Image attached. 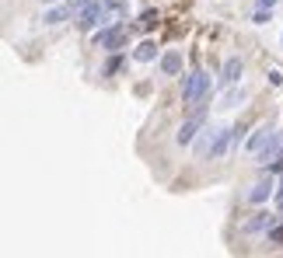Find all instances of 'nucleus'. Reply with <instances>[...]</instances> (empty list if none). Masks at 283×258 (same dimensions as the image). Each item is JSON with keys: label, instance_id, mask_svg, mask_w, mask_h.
<instances>
[{"label": "nucleus", "instance_id": "obj_7", "mask_svg": "<svg viewBox=\"0 0 283 258\" xmlns=\"http://www.w3.org/2000/svg\"><path fill=\"white\" fill-rule=\"evenodd\" d=\"M234 133H238V129H217V140H213V147H210V157H213V161H220V157L227 154V147H231Z\"/></svg>", "mask_w": 283, "mask_h": 258}, {"label": "nucleus", "instance_id": "obj_3", "mask_svg": "<svg viewBox=\"0 0 283 258\" xmlns=\"http://www.w3.org/2000/svg\"><path fill=\"white\" fill-rule=\"evenodd\" d=\"M203 126H207V112H203V108H196V112L178 126V136H175V140H178V147L196 143V133H203Z\"/></svg>", "mask_w": 283, "mask_h": 258}, {"label": "nucleus", "instance_id": "obj_11", "mask_svg": "<svg viewBox=\"0 0 283 258\" xmlns=\"http://www.w3.org/2000/svg\"><path fill=\"white\" fill-rule=\"evenodd\" d=\"M213 140H217V129H203V136L196 140V154H200V157H210Z\"/></svg>", "mask_w": 283, "mask_h": 258}, {"label": "nucleus", "instance_id": "obj_13", "mask_svg": "<svg viewBox=\"0 0 283 258\" xmlns=\"http://www.w3.org/2000/svg\"><path fill=\"white\" fill-rule=\"evenodd\" d=\"M238 101H245V87H238V84H231V91L224 94V101H220V108H234Z\"/></svg>", "mask_w": 283, "mask_h": 258}, {"label": "nucleus", "instance_id": "obj_18", "mask_svg": "<svg viewBox=\"0 0 283 258\" xmlns=\"http://www.w3.org/2000/svg\"><path fill=\"white\" fill-rule=\"evenodd\" d=\"M269 241H283V227H273V230H269Z\"/></svg>", "mask_w": 283, "mask_h": 258}, {"label": "nucleus", "instance_id": "obj_14", "mask_svg": "<svg viewBox=\"0 0 283 258\" xmlns=\"http://www.w3.org/2000/svg\"><path fill=\"white\" fill-rule=\"evenodd\" d=\"M70 14H73L70 7H56V11H49V14H46V25H63Z\"/></svg>", "mask_w": 283, "mask_h": 258}, {"label": "nucleus", "instance_id": "obj_12", "mask_svg": "<svg viewBox=\"0 0 283 258\" xmlns=\"http://www.w3.org/2000/svg\"><path fill=\"white\" fill-rule=\"evenodd\" d=\"M154 56H157V46H154V42H140V46L133 49V60H140V63H150Z\"/></svg>", "mask_w": 283, "mask_h": 258}, {"label": "nucleus", "instance_id": "obj_8", "mask_svg": "<svg viewBox=\"0 0 283 258\" xmlns=\"http://www.w3.org/2000/svg\"><path fill=\"white\" fill-rule=\"evenodd\" d=\"M238 80H241V60H238V56H231V60L224 63L220 84H224V87H231V84H238Z\"/></svg>", "mask_w": 283, "mask_h": 258}, {"label": "nucleus", "instance_id": "obj_1", "mask_svg": "<svg viewBox=\"0 0 283 258\" xmlns=\"http://www.w3.org/2000/svg\"><path fill=\"white\" fill-rule=\"evenodd\" d=\"M207 91H210V73L207 70H193L185 77V84H182V101L185 105H200L207 98Z\"/></svg>", "mask_w": 283, "mask_h": 258}, {"label": "nucleus", "instance_id": "obj_4", "mask_svg": "<svg viewBox=\"0 0 283 258\" xmlns=\"http://www.w3.org/2000/svg\"><path fill=\"white\" fill-rule=\"evenodd\" d=\"M105 4H109V0H98V4L84 7V11L77 14V25H80L84 32H91L95 25H105Z\"/></svg>", "mask_w": 283, "mask_h": 258}, {"label": "nucleus", "instance_id": "obj_10", "mask_svg": "<svg viewBox=\"0 0 283 258\" xmlns=\"http://www.w3.org/2000/svg\"><path fill=\"white\" fill-rule=\"evenodd\" d=\"M269 195H273V178H259L248 192V202H266Z\"/></svg>", "mask_w": 283, "mask_h": 258}, {"label": "nucleus", "instance_id": "obj_16", "mask_svg": "<svg viewBox=\"0 0 283 258\" xmlns=\"http://www.w3.org/2000/svg\"><path fill=\"white\" fill-rule=\"evenodd\" d=\"M266 21H269V14H266V7H259L255 11V25H266Z\"/></svg>", "mask_w": 283, "mask_h": 258}, {"label": "nucleus", "instance_id": "obj_9", "mask_svg": "<svg viewBox=\"0 0 283 258\" xmlns=\"http://www.w3.org/2000/svg\"><path fill=\"white\" fill-rule=\"evenodd\" d=\"M178 70H182V53H178V49H168V53L161 56V73H164V77H175Z\"/></svg>", "mask_w": 283, "mask_h": 258}, {"label": "nucleus", "instance_id": "obj_21", "mask_svg": "<svg viewBox=\"0 0 283 258\" xmlns=\"http://www.w3.org/2000/svg\"><path fill=\"white\" fill-rule=\"evenodd\" d=\"M42 4H56V0H42Z\"/></svg>", "mask_w": 283, "mask_h": 258}, {"label": "nucleus", "instance_id": "obj_6", "mask_svg": "<svg viewBox=\"0 0 283 258\" xmlns=\"http://www.w3.org/2000/svg\"><path fill=\"white\" fill-rule=\"evenodd\" d=\"M273 133H276V129L269 126V122H262V126H259L255 133H252V136H248V154H259V150H262V147L273 140Z\"/></svg>", "mask_w": 283, "mask_h": 258}, {"label": "nucleus", "instance_id": "obj_15", "mask_svg": "<svg viewBox=\"0 0 283 258\" xmlns=\"http://www.w3.org/2000/svg\"><path fill=\"white\" fill-rule=\"evenodd\" d=\"M157 21H161V18H157V11H143V18H140V28H147V32H150V28H154Z\"/></svg>", "mask_w": 283, "mask_h": 258}, {"label": "nucleus", "instance_id": "obj_2", "mask_svg": "<svg viewBox=\"0 0 283 258\" xmlns=\"http://www.w3.org/2000/svg\"><path fill=\"white\" fill-rule=\"evenodd\" d=\"M126 35H130V28H126V25H112V28H102V32L95 35V46H98V49H105V53H116V49H123V46H126Z\"/></svg>", "mask_w": 283, "mask_h": 258}, {"label": "nucleus", "instance_id": "obj_20", "mask_svg": "<svg viewBox=\"0 0 283 258\" xmlns=\"http://www.w3.org/2000/svg\"><path fill=\"white\" fill-rule=\"evenodd\" d=\"M273 4H276V0H259V7H273Z\"/></svg>", "mask_w": 283, "mask_h": 258}, {"label": "nucleus", "instance_id": "obj_5", "mask_svg": "<svg viewBox=\"0 0 283 258\" xmlns=\"http://www.w3.org/2000/svg\"><path fill=\"white\" fill-rule=\"evenodd\" d=\"M273 223H276V216L259 209V213H252V216L241 223V230H245V234H269V230H273Z\"/></svg>", "mask_w": 283, "mask_h": 258}, {"label": "nucleus", "instance_id": "obj_19", "mask_svg": "<svg viewBox=\"0 0 283 258\" xmlns=\"http://www.w3.org/2000/svg\"><path fill=\"white\" fill-rule=\"evenodd\" d=\"M276 202H280V209H283V182H280V192H276Z\"/></svg>", "mask_w": 283, "mask_h": 258}, {"label": "nucleus", "instance_id": "obj_17", "mask_svg": "<svg viewBox=\"0 0 283 258\" xmlns=\"http://www.w3.org/2000/svg\"><path fill=\"white\" fill-rule=\"evenodd\" d=\"M269 80H273V84H283V70L273 66V70H269Z\"/></svg>", "mask_w": 283, "mask_h": 258}]
</instances>
